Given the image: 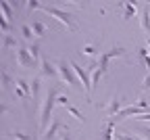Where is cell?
I'll return each mask as SVG.
<instances>
[{"instance_id": "6da1fadb", "label": "cell", "mask_w": 150, "mask_h": 140, "mask_svg": "<svg viewBox=\"0 0 150 140\" xmlns=\"http://www.w3.org/2000/svg\"><path fill=\"white\" fill-rule=\"evenodd\" d=\"M56 98H59V90H56V86H50L46 90V96L40 107V121H38V126H40L42 132H46L50 126V117H52V109L56 105Z\"/></svg>"}, {"instance_id": "7a4b0ae2", "label": "cell", "mask_w": 150, "mask_h": 140, "mask_svg": "<svg viewBox=\"0 0 150 140\" xmlns=\"http://www.w3.org/2000/svg\"><path fill=\"white\" fill-rule=\"evenodd\" d=\"M42 11L48 13V15L54 17V19H59V21H61L69 31H77V29H79V23H77V19H75L73 13L61 11V9H56V6H50V4H42Z\"/></svg>"}, {"instance_id": "3957f363", "label": "cell", "mask_w": 150, "mask_h": 140, "mask_svg": "<svg viewBox=\"0 0 150 140\" xmlns=\"http://www.w3.org/2000/svg\"><path fill=\"white\" fill-rule=\"evenodd\" d=\"M54 65H56V71H59L61 79H63L67 86H71V88H83L81 82L77 79V75H75L71 63H67V61H59V63H54Z\"/></svg>"}, {"instance_id": "277c9868", "label": "cell", "mask_w": 150, "mask_h": 140, "mask_svg": "<svg viewBox=\"0 0 150 140\" xmlns=\"http://www.w3.org/2000/svg\"><path fill=\"white\" fill-rule=\"evenodd\" d=\"M125 54V48H121V46H115V48H110L108 52H104V54H100L98 56V69H102L104 73H108V63L112 61V59H117V56H123Z\"/></svg>"}, {"instance_id": "5b68a950", "label": "cell", "mask_w": 150, "mask_h": 140, "mask_svg": "<svg viewBox=\"0 0 150 140\" xmlns=\"http://www.w3.org/2000/svg\"><path fill=\"white\" fill-rule=\"evenodd\" d=\"M15 56H17V63H19V67L35 69V67H38V63H40V61H35V59L29 54V50H27V48H17V50H15Z\"/></svg>"}, {"instance_id": "8992f818", "label": "cell", "mask_w": 150, "mask_h": 140, "mask_svg": "<svg viewBox=\"0 0 150 140\" xmlns=\"http://www.w3.org/2000/svg\"><path fill=\"white\" fill-rule=\"evenodd\" d=\"M71 67H73L75 75H77V79L81 82L86 94H90V92H92V77H90V71H86V69H83L81 65H77V63H71Z\"/></svg>"}, {"instance_id": "52a82bcc", "label": "cell", "mask_w": 150, "mask_h": 140, "mask_svg": "<svg viewBox=\"0 0 150 140\" xmlns=\"http://www.w3.org/2000/svg\"><path fill=\"white\" fill-rule=\"evenodd\" d=\"M56 75H59L56 65H52L46 56H42V59H40V77H42V79H54Z\"/></svg>"}, {"instance_id": "ba28073f", "label": "cell", "mask_w": 150, "mask_h": 140, "mask_svg": "<svg viewBox=\"0 0 150 140\" xmlns=\"http://www.w3.org/2000/svg\"><path fill=\"white\" fill-rule=\"evenodd\" d=\"M121 109H123V101H121L119 96H112L110 101H108V103L104 105V111H106L108 119H110V117H115V115H117V113H119Z\"/></svg>"}, {"instance_id": "9c48e42d", "label": "cell", "mask_w": 150, "mask_h": 140, "mask_svg": "<svg viewBox=\"0 0 150 140\" xmlns=\"http://www.w3.org/2000/svg\"><path fill=\"white\" fill-rule=\"evenodd\" d=\"M61 128L65 130V126L59 121V119H52L50 126H48V130L44 132V136H42V138H44V140H54V138H56V132H59Z\"/></svg>"}, {"instance_id": "30bf717a", "label": "cell", "mask_w": 150, "mask_h": 140, "mask_svg": "<svg viewBox=\"0 0 150 140\" xmlns=\"http://www.w3.org/2000/svg\"><path fill=\"white\" fill-rule=\"evenodd\" d=\"M140 27H142L144 34H150V4L144 6L142 13H140Z\"/></svg>"}, {"instance_id": "8fae6325", "label": "cell", "mask_w": 150, "mask_h": 140, "mask_svg": "<svg viewBox=\"0 0 150 140\" xmlns=\"http://www.w3.org/2000/svg\"><path fill=\"white\" fill-rule=\"evenodd\" d=\"M90 77H92V90H96V86H98V82H100V77L102 75H106L102 69H98V65H90Z\"/></svg>"}, {"instance_id": "7c38bea8", "label": "cell", "mask_w": 150, "mask_h": 140, "mask_svg": "<svg viewBox=\"0 0 150 140\" xmlns=\"http://www.w3.org/2000/svg\"><path fill=\"white\" fill-rule=\"evenodd\" d=\"M0 11H2V17H4V21L8 19V23H13L15 15H13V6H11V2H6V0H2V2H0Z\"/></svg>"}, {"instance_id": "4fadbf2b", "label": "cell", "mask_w": 150, "mask_h": 140, "mask_svg": "<svg viewBox=\"0 0 150 140\" xmlns=\"http://www.w3.org/2000/svg\"><path fill=\"white\" fill-rule=\"evenodd\" d=\"M138 56H140V61L144 63L146 71L150 73V56H148V46H140V48H138Z\"/></svg>"}, {"instance_id": "5bb4252c", "label": "cell", "mask_w": 150, "mask_h": 140, "mask_svg": "<svg viewBox=\"0 0 150 140\" xmlns=\"http://www.w3.org/2000/svg\"><path fill=\"white\" fill-rule=\"evenodd\" d=\"M15 84H17V88H19V90L25 94V98H29V96H31V82H27V79H23V77H21V79H17Z\"/></svg>"}, {"instance_id": "9a60e30c", "label": "cell", "mask_w": 150, "mask_h": 140, "mask_svg": "<svg viewBox=\"0 0 150 140\" xmlns=\"http://www.w3.org/2000/svg\"><path fill=\"white\" fill-rule=\"evenodd\" d=\"M134 15H136V2H123V19L129 21Z\"/></svg>"}, {"instance_id": "2e32d148", "label": "cell", "mask_w": 150, "mask_h": 140, "mask_svg": "<svg viewBox=\"0 0 150 140\" xmlns=\"http://www.w3.org/2000/svg\"><path fill=\"white\" fill-rule=\"evenodd\" d=\"M112 130H115V124H112L110 119H106V124L102 128V140H115L112 138Z\"/></svg>"}, {"instance_id": "e0dca14e", "label": "cell", "mask_w": 150, "mask_h": 140, "mask_svg": "<svg viewBox=\"0 0 150 140\" xmlns=\"http://www.w3.org/2000/svg\"><path fill=\"white\" fill-rule=\"evenodd\" d=\"M29 82H31V98H38V96H40L42 77H33V79H29Z\"/></svg>"}, {"instance_id": "ac0fdd59", "label": "cell", "mask_w": 150, "mask_h": 140, "mask_svg": "<svg viewBox=\"0 0 150 140\" xmlns=\"http://www.w3.org/2000/svg\"><path fill=\"white\" fill-rule=\"evenodd\" d=\"M2 46H4V48H15V50L19 48V46H17V40H15L11 34H4V36H2Z\"/></svg>"}, {"instance_id": "d6986e66", "label": "cell", "mask_w": 150, "mask_h": 140, "mask_svg": "<svg viewBox=\"0 0 150 140\" xmlns=\"http://www.w3.org/2000/svg\"><path fill=\"white\" fill-rule=\"evenodd\" d=\"M67 113H69V115H73L75 119H79L81 124L86 121V115H81V111H79L77 107H73V105H69V107H67Z\"/></svg>"}, {"instance_id": "ffe728a7", "label": "cell", "mask_w": 150, "mask_h": 140, "mask_svg": "<svg viewBox=\"0 0 150 140\" xmlns=\"http://www.w3.org/2000/svg\"><path fill=\"white\" fill-rule=\"evenodd\" d=\"M6 136H11V138H15V140H33L27 132H17V130H15V132H6Z\"/></svg>"}, {"instance_id": "44dd1931", "label": "cell", "mask_w": 150, "mask_h": 140, "mask_svg": "<svg viewBox=\"0 0 150 140\" xmlns=\"http://www.w3.org/2000/svg\"><path fill=\"white\" fill-rule=\"evenodd\" d=\"M81 52H83L86 56H94V54H98V44H86V46L81 48Z\"/></svg>"}, {"instance_id": "7402d4cb", "label": "cell", "mask_w": 150, "mask_h": 140, "mask_svg": "<svg viewBox=\"0 0 150 140\" xmlns=\"http://www.w3.org/2000/svg\"><path fill=\"white\" fill-rule=\"evenodd\" d=\"M31 29H33V34H35V36H40V38L46 34V25H44V23H40V21H35V23L31 25Z\"/></svg>"}, {"instance_id": "603a6c76", "label": "cell", "mask_w": 150, "mask_h": 140, "mask_svg": "<svg viewBox=\"0 0 150 140\" xmlns=\"http://www.w3.org/2000/svg\"><path fill=\"white\" fill-rule=\"evenodd\" d=\"M131 132H138V136H140L142 140H150V128H146V126H142V128H138V130H131Z\"/></svg>"}, {"instance_id": "cb8c5ba5", "label": "cell", "mask_w": 150, "mask_h": 140, "mask_svg": "<svg viewBox=\"0 0 150 140\" xmlns=\"http://www.w3.org/2000/svg\"><path fill=\"white\" fill-rule=\"evenodd\" d=\"M27 50H29V54L35 59V61H40V44H31Z\"/></svg>"}, {"instance_id": "d4e9b609", "label": "cell", "mask_w": 150, "mask_h": 140, "mask_svg": "<svg viewBox=\"0 0 150 140\" xmlns=\"http://www.w3.org/2000/svg\"><path fill=\"white\" fill-rule=\"evenodd\" d=\"M11 84H13V77H11V73L2 71V88H8Z\"/></svg>"}, {"instance_id": "484cf974", "label": "cell", "mask_w": 150, "mask_h": 140, "mask_svg": "<svg viewBox=\"0 0 150 140\" xmlns=\"http://www.w3.org/2000/svg\"><path fill=\"white\" fill-rule=\"evenodd\" d=\"M117 138H119V140H142L140 136H134L131 132H127V134H119Z\"/></svg>"}, {"instance_id": "4316f807", "label": "cell", "mask_w": 150, "mask_h": 140, "mask_svg": "<svg viewBox=\"0 0 150 140\" xmlns=\"http://www.w3.org/2000/svg\"><path fill=\"white\" fill-rule=\"evenodd\" d=\"M21 34H23V38H25V40H29V38L33 36V29H31V27H27V25H23V27H21Z\"/></svg>"}, {"instance_id": "83f0119b", "label": "cell", "mask_w": 150, "mask_h": 140, "mask_svg": "<svg viewBox=\"0 0 150 140\" xmlns=\"http://www.w3.org/2000/svg\"><path fill=\"white\" fill-rule=\"evenodd\" d=\"M27 9L29 11H35V9H42V4L35 2V0H27Z\"/></svg>"}, {"instance_id": "f1b7e54d", "label": "cell", "mask_w": 150, "mask_h": 140, "mask_svg": "<svg viewBox=\"0 0 150 140\" xmlns=\"http://www.w3.org/2000/svg\"><path fill=\"white\" fill-rule=\"evenodd\" d=\"M134 119H136V121H150V111H146V113H142V115H138Z\"/></svg>"}, {"instance_id": "f546056e", "label": "cell", "mask_w": 150, "mask_h": 140, "mask_svg": "<svg viewBox=\"0 0 150 140\" xmlns=\"http://www.w3.org/2000/svg\"><path fill=\"white\" fill-rule=\"evenodd\" d=\"M142 90H150V73H146V77L142 79Z\"/></svg>"}, {"instance_id": "4dcf8cb0", "label": "cell", "mask_w": 150, "mask_h": 140, "mask_svg": "<svg viewBox=\"0 0 150 140\" xmlns=\"http://www.w3.org/2000/svg\"><path fill=\"white\" fill-rule=\"evenodd\" d=\"M56 103H59V105H65V107H69V101H67V96H65V94H59Z\"/></svg>"}, {"instance_id": "1f68e13d", "label": "cell", "mask_w": 150, "mask_h": 140, "mask_svg": "<svg viewBox=\"0 0 150 140\" xmlns=\"http://www.w3.org/2000/svg\"><path fill=\"white\" fill-rule=\"evenodd\" d=\"M0 27H2L4 31H6V29L11 31V23H6V21H4V19H2V23H0Z\"/></svg>"}, {"instance_id": "d6a6232c", "label": "cell", "mask_w": 150, "mask_h": 140, "mask_svg": "<svg viewBox=\"0 0 150 140\" xmlns=\"http://www.w3.org/2000/svg\"><path fill=\"white\" fill-rule=\"evenodd\" d=\"M61 140H73V138L69 136V132H63V134H61Z\"/></svg>"}, {"instance_id": "836d02e7", "label": "cell", "mask_w": 150, "mask_h": 140, "mask_svg": "<svg viewBox=\"0 0 150 140\" xmlns=\"http://www.w3.org/2000/svg\"><path fill=\"white\" fill-rule=\"evenodd\" d=\"M146 46H148V48H150V38H148V40H146Z\"/></svg>"}, {"instance_id": "e575fe53", "label": "cell", "mask_w": 150, "mask_h": 140, "mask_svg": "<svg viewBox=\"0 0 150 140\" xmlns=\"http://www.w3.org/2000/svg\"><path fill=\"white\" fill-rule=\"evenodd\" d=\"M33 140H38V136H33Z\"/></svg>"}]
</instances>
